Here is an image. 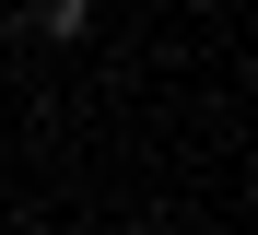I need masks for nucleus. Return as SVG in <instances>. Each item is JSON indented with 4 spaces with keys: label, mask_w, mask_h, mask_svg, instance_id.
I'll return each instance as SVG.
<instances>
[{
    "label": "nucleus",
    "mask_w": 258,
    "mask_h": 235,
    "mask_svg": "<svg viewBox=\"0 0 258 235\" xmlns=\"http://www.w3.org/2000/svg\"><path fill=\"white\" fill-rule=\"evenodd\" d=\"M24 24H35V35H59V47H82V24H94V0H35Z\"/></svg>",
    "instance_id": "1"
}]
</instances>
